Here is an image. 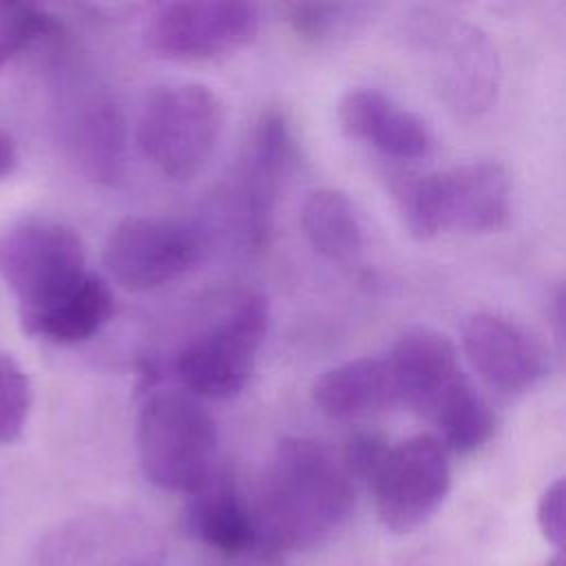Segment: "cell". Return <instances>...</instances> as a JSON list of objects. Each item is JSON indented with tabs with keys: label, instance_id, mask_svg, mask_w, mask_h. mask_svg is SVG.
I'll return each mask as SVG.
<instances>
[{
	"label": "cell",
	"instance_id": "cell-1",
	"mask_svg": "<svg viewBox=\"0 0 566 566\" xmlns=\"http://www.w3.org/2000/svg\"><path fill=\"white\" fill-rule=\"evenodd\" d=\"M354 480L323 442L283 438L261 473L254 502V553L279 562L329 539L352 515Z\"/></svg>",
	"mask_w": 566,
	"mask_h": 566
},
{
	"label": "cell",
	"instance_id": "cell-2",
	"mask_svg": "<svg viewBox=\"0 0 566 566\" xmlns=\"http://www.w3.org/2000/svg\"><path fill=\"white\" fill-rule=\"evenodd\" d=\"M387 358L398 380L400 402L433 424L444 449L473 453L491 440L493 411L464 374L444 334L411 327L398 336Z\"/></svg>",
	"mask_w": 566,
	"mask_h": 566
},
{
	"label": "cell",
	"instance_id": "cell-3",
	"mask_svg": "<svg viewBox=\"0 0 566 566\" xmlns=\"http://www.w3.org/2000/svg\"><path fill=\"white\" fill-rule=\"evenodd\" d=\"M400 35L444 106L464 119L486 113L500 88V57L491 38L444 9L416 7Z\"/></svg>",
	"mask_w": 566,
	"mask_h": 566
},
{
	"label": "cell",
	"instance_id": "cell-4",
	"mask_svg": "<svg viewBox=\"0 0 566 566\" xmlns=\"http://www.w3.org/2000/svg\"><path fill=\"white\" fill-rule=\"evenodd\" d=\"M394 197L416 239L442 232H495L511 217V179L502 164L475 159L394 181Z\"/></svg>",
	"mask_w": 566,
	"mask_h": 566
},
{
	"label": "cell",
	"instance_id": "cell-5",
	"mask_svg": "<svg viewBox=\"0 0 566 566\" xmlns=\"http://www.w3.org/2000/svg\"><path fill=\"white\" fill-rule=\"evenodd\" d=\"M135 442L148 482L172 493H195L217 471V424L186 391L159 389L137 411Z\"/></svg>",
	"mask_w": 566,
	"mask_h": 566
},
{
	"label": "cell",
	"instance_id": "cell-6",
	"mask_svg": "<svg viewBox=\"0 0 566 566\" xmlns=\"http://www.w3.org/2000/svg\"><path fill=\"white\" fill-rule=\"evenodd\" d=\"M223 102L206 84L179 82L155 88L137 119V144L150 166L170 181L195 177L223 130Z\"/></svg>",
	"mask_w": 566,
	"mask_h": 566
},
{
	"label": "cell",
	"instance_id": "cell-7",
	"mask_svg": "<svg viewBox=\"0 0 566 566\" xmlns=\"http://www.w3.org/2000/svg\"><path fill=\"white\" fill-rule=\"evenodd\" d=\"M270 325L263 294L245 292L179 349L175 371L184 387L203 398H232L252 378Z\"/></svg>",
	"mask_w": 566,
	"mask_h": 566
},
{
	"label": "cell",
	"instance_id": "cell-8",
	"mask_svg": "<svg viewBox=\"0 0 566 566\" xmlns=\"http://www.w3.org/2000/svg\"><path fill=\"white\" fill-rule=\"evenodd\" d=\"M88 276L84 243L73 228L49 217H24L0 230V279L20 314L66 296Z\"/></svg>",
	"mask_w": 566,
	"mask_h": 566
},
{
	"label": "cell",
	"instance_id": "cell-9",
	"mask_svg": "<svg viewBox=\"0 0 566 566\" xmlns=\"http://www.w3.org/2000/svg\"><path fill=\"white\" fill-rule=\"evenodd\" d=\"M294 161L296 137L290 119L276 108L263 111L228 190V214L243 248L261 250L268 243L279 192Z\"/></svg>",
	"mask_w": 566,
	"mask_h": 566
},
{
	"label": "cell",
	"instance_id": "cell-10",
	"mask_svg": "<svg viewBox=\"0 0 566 566\" xmlns=\"http://www.w3.org/2000/svg\"><path fill=\"white\" fill-rule=\"evenodd\" d=\"M206 243V232L190 221L126 217L106 241L104 265L124 290L148 292L188 274L203 259Z\"/></svg>",
	"mask_w": 566,
	"mask_h": 566
},
{
	"label": "cell",
	"instance_id": "cell-11",
	"mask_svg": "<svg viewBox=\"0 0 566 566\" xmlns=\"http://www.w3.org/2000/svg\"><path fill=\"white\" fill-rule=\"evenodd\" d=\"M371 486L382 526L411 533L433 517L451 489L447 449L436 436H411L389 447Z\"/></svg>",
	"mask_w": 566,
	"mask_h": 566
},
{
	"label": "cell",
	"instance_id": "cell-12",
	"mask_svg": "<svg viewBox=\"0 0 566 566\" xmlns=\"http://www.w3.org/2000/svg\"><path fill=\"white\" fill-rule=\"evenodd\" d=\"M261 13L241 0H179L155 9L146 27L148 46L172 60L232 53L259 33Z\"/></svg>",
	"mask_w": 566,
	"mask_h": 566
},
{
	"label": "cell",
	"instance_id": "cell-13",
	"mask_svg": "<svg viewBox=\"0 0 566 566\" xmlns=\"http://www.w3.org/2000/svg\"><path fill=\"white\" fill-rule=\"evenodd\" d=\"M462 347L473 369L500 391H526L539 385L551 367L548 352L535 334L493 312L469 316Z\"/></svg>",
	"mask_w": 566,
	"mask_h": 566
},
{
	"label": "cell",
	"instance_id": "cell-14",
	"mask_svg": "<svg viewBox=\"0 0 566 566\" xmlns=\"http://www.w3.org/2000/svg\"><path fill=\"white\" fill-rule=\"evenodd\" d=\"M336 111L349 137L374 146L385 157L416 161L433 153L436 137L429 124L413 111L396 104L380 88H349Z\"/></svg>",
	"mask_w": 566,
	"mask_h": 566
},
{
	"label": "cell",
	"instance_id": "cell-15",
	"mask_svg": "<svg viewBox=\"0 0 566 566\" xmlns=\"http://www.w3.org/2000/svg\"><path fill=\"white\" fill-rule=\"evenodd\" d=\"M312 400L329 418L356 420L396 407L400 389L389 358L360 356L316 376Z\"/></svg>",
	"mask_w": 566,
	"mask_h": 566
},
{
	"label": "cell",
	"instance_id": "cell-16",
	"mask_svg": "<svg viewBox=\"0 0 566 566\" xmlns=\"http://www.w3.org/2000/svg\"><path fill=\"white\" fill-rule=\"evenodd\" d=\"M186 526L195 539L217 553H254V522L250 504H245L232 475L226 471L217 469L201 489L190 493Z\"/></svg>",
	"mask_w": 566,
	"mask_h": 566
},
{
	"label": "cell",
	"instance_id": "cell-17",
	"mask_svg": "<svg viewBox=\"0 0 566 566\" xmlns=\"http://www.w3.org/2000/svg\"><path fill=\"white\" fill-rule=\"evenodd\" d=\"M113 310L111 287L104 279L88 272L66 296L38 312L20 314V323L29 336L57 345H75L95 336L111 321Z\"/></svg>",
	"mask_w": 566,
	"mask_h": 566
},
{
	"label": "cell",
	"instance_id": "cell-18",
	"mask_svg": "<svg viewBox=\"0 0 566 566\" xmlns=\"http://www.w3.org/2000/svg\"><path fill=\"white\" fill-rule=\"evenodd\" d=\"M301 226L310 245L334 263H352L365 250V226L354 201L336 190H314L301 210Z\"/></svg>",
	"mask_w": 566,
	"mask_h": 566
},
{
	"label": "cell",
	"instance_id": "cell-19",
	"mask_svg": "<svg viewBox=\"0 0 566 566\" xmlns=\"http://www.w3.org/2000/svg\"><path fill=\"white\" fill-rule=\"evenodd\" d=\"M73 148L91 179L111 184L122 177L124 119L108 97H88L75 113Z\"/></svg>",
	"mask_w": 566,
	"mask_h": 566
},
{
	"label": "cell",
	"instance_id": "cell-20",
	"mask_svg": "<svg viewBox=\"0 0 566 566\" xmlns=\"http://www.w3.org/2000/svg\"><path fill=\"white\" fill-rule=\"evenodd\" d=\"M367 4H332V2H296L287 7V20L298 38L307 42H332L349 33L367 18Z\"/></svg>",
	"mask_w": 566,
	"mask_h": 566
},
{
	"label": "cell",
	"instance_id": "cell-21",
	"mask_svg": "<svg viewBox=\"0 0 566 566\" xmlns=\"http://www.w3.org/2000/svg\"><path fill=\"white\" fill-rule=\"evenodd\" d=\"M31 409V382L20 363L0 352V447L15 442Z\"/></svg>",
	"mask_w": 566,
	"mask_h": 566
},
{
	"label": "cell",
	"instance_id": "cell-22",
	"mask_svg": "<svg viewBox=\"0 0 566 566\" xmlns=\"http://www.w3.org/2000/svg\"><path fill=\"white\" fill-rule=\"evenodd\" d=\"M387 451H389V444L378 433H356L347 442V449L343 455V467L352 480L358 478V480H365L371 484L385 462Z\"/></svg>",
	"mask_w": 566,
	"mask_h": 566
},
{
	"label": "cell",
	"instance_id": "cell-23",
	"mask_svg": "<svg viewBox=\"0 0 566 566\" xmlns=\"http://www.w3.org/2000/svg\"><path fill=\"white\" fill-rule=\"evenodd\" d=\"M537 526L546 542H551L557 553L566 544V482L564 478L553 480L539 495L537 502Z\"/></svg>",
	"mask_w": 566,
	"mask_h": 566
},
{
	"label": "cell",
	"instance_id": "cell-24",
	"mask_svg": "<svg viewBox=\"0 0 566 566\" xmlns=\"http://www.w3.org/2000/svg\"><path fill=\"white\" fill-rule=\"evenodd\" d=\"M15 164H18L15 144L4 130H0V179L9 177L15 170Z\"/></svg>",
	"mask_w": 566,
	"mask_h": 566
},
{
	"label": "cell",
	"instance_id": "cell-25",
	"mask_svg": "<svg viewBox=\"0 0 566 566\" xmlns=\"http://www.w3.org/2000/svg\"><path fill=\"white\" fill-rule=\"evenodd\" d=\"M548 566H566V562H564V551H562V553H557Z\"/></svg>",
	"mask_w": 566,
	"mask_h": 566
}]
</instances>
